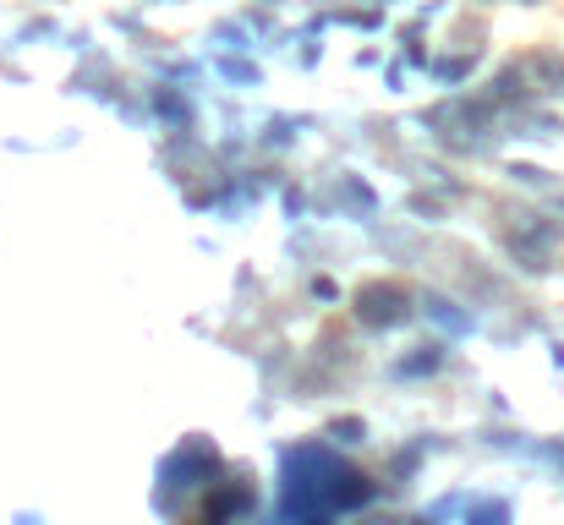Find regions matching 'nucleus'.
I'll use <instances>...</instances> for the list:
<instances>
[{
  "label": "nucleus",
  "mask_w": 564,
  "mask_h": 525,
  "mask_svg": "<svg viewBox=\"0 0 564 525\" xmlns=\"http://www.w3.org/2000/svg\"><path fill=\"white\" fill-rule=\"evenodd\" d=\"M351 525H405V521H394V515H362V521H351Z\"/></svg>",
  "instance_id": "2"
},
{
  "label": "nucleus",
  "mask_w": 564,
  "mask_h": 525,
  "mask_svg": "<svg viewBox=\"0 0 564 525\" xmlns=\"http://www.w3.org/2000/svg\"><path fill=\"white\" fill-rule=\"evenodd\" d=\"M405 307H411V296H405L400 285H368V291L357 296V318H362L368 329H389V324H400V318H405Z\"/></svg>",
  "instance_id": "1"
}]
</instances>
